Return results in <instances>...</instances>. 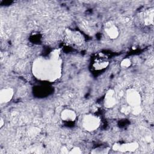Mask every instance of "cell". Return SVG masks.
Wrapping results in <instances>:
<instances>
[{
  "instance_id": "6da1fadb",
  "label": "cell",
  "mask_w": 154,
  "mask_h": 154,
  "mask_svg": "<svg viewBox=\"0 0 154 154\" xmlns=\"http://www.w3.org/2000/svg\"><path fill=\"white\" fill-rule=\"evenodd\" d=\"M82 128L88 131L93 132L97 130L100 125V119L93 114H87L82 116L81 120Z\"/></svg>"
},
{
  "instance_id": "7a4b0ae2",
  "label": "cell",
  "mask_w": 154,
  "mask_h": 154,
  "mask_svg": "<svg viewBox=\"0 0 154 154\" xmlns=\"http://www.w3.org/2000/svg\"><path fill=\"white\" fill-rule=\"evenodd\" d=\"M65 39L69 45L81 46L84 42V37L79 31L67 29L66 30Z\"/></svg>"
},
{
  "instance_id": "3957f363",
  "label": "cell",
  "mask_w": 154,
  "mask_h": 154,
  "mask_svg": "<svg viewBox=\"0 0 154 154\" xmlns=\"http://www.w3.org/2000/svg\"><path fill=\"white\" fill-rule=\"evenodd\" d=\"M109 58L103 52L97 53L91 61L92 68L96 71H100L105 69L109 65Z\"/></svg>"
},
{
  "instance_id": "277c9868",
  "label": "cell",
  "mask_w": 154,
  "mask_h": 154,
  "mask_svg": "<svg viewBox=\"0 0 154 154\" xmlns=\"http://www.w3.org/2000/svg\"><path fill=\"white\" fill-rule=\"evenodd\" d=\"M126 100L131 108L140 106L141 103V96L135 88H130L126 91Z\"/></svg>"
},
{
  "instance_id": "5b68a950",
  "label": "cell",
  "mask_w": 154,
  "mask_h": 154,
  "mask_svg": "<svg viewBox=\"0 0 154 154\" xmlns=\"http://www.w3.org/2000/svg\"><path fill=\"white\" fill-rule=\"evenodd\" d=\"M154 8L150 7L142 11L138 14V19L141 25L144 26H150L153 25Z\"/></svg>"
},
{
  "instance_id": "8992f818",
  "label": "cell",
  "mask_w": 154,
  "mask_h": 154,
  "mask_svg": "<svg viewBox=\"0 0 154 154\" xmlns=\"http://www.w3.org/2000/svg\"><path fill=\"white\" fill-rule=\"evenodd\" d=\"M103 31L106 36L110 40H115L120 35V30L118 26L111 20L107 21L104 23Z\"/></svg>"
},
{
  "instance_id": "52a82bcc",
  "label": "cell",
  "mask_w": 154,
  "mask_h": 154,
  "mask_svg": "<svg viewBox=\"0 0 154 154\" xmlns=\"http://www.w3.org/2000/svg\"><path fill=\"white\" fill-rule=\"evenodd\" d=\"M139 147V144L136 141L131 143H116L112 146V149L115 151H119L121 152H134Z\"/></svg>"
},
{
  "instance_id": "ba28073f",
  "label": "cell",
  "mask_w": 154,
  "mask_h": 154,
  "mask_svg": "<svg viewBox=\"0 0 154 154\" xmlns=\"http://www.w3.org/2000/svg\"><path fill=\"white\" fill-rule=\"evenodd\" d=\"M116 103L117 98L114 90L112 89L108 90L104 97L103 104L105 107L107 108H111L116 105Z\"/></svg>"
},
{
  "instance_id": "9c48e42d",
  "label": "cell",
  "mask_w": 154,
  "mask_h": 154,
  "mask_svg": "<svg viewBox=\"0 0 154 154\" xmlns=\"http://www.w3.org/2000/svg\"><path fill=\"white\" fill-rule=\"evenodd\" d=\"M77 117L76 112L70 108L64 109L60 114V118L62 121L66 123L74 122Z\"/></svg>"
},
{
  "instance_id": "30bf717a",
  "label": "cell",
  "mask_w": 154,
  "mask_h": 154,
  "mask_svg": "<svg viewBox=\"0 0 154 154\" xmlns=\"http://www.w3.org/2000/svg\"><path fill=\"white\" fill-rule=\"evenodd\" d=\"M13 90L10 87H7L1 89L0 91V102L1 103L9 102L13 98Z\"/></svg>"
},
{
  "instance_id": "8fae6325",
  "label": "cell",
  "mask_w": 154,
  "mask_h": 154,
  "mask_svg": "<svg viewBox=\"0 0 154 154\" xmlns=\"http://www.w3.org/2000/svg\"><path fill=\"white\" fill-rule=\"evenodd\" d=\"M132 64L131 60L129 58H124L120 62V66L123 69H128L129 68Z\"/></svg>"
},
{
  "instance_id": "7c38bea8",
  "label": "cell",
  "mask_w": 154,
  "mask_h": 154,
  "mask_svg": "<svg viewBox=\"0 0 154 154\" xmlns=\"http://www.w3.org/2000/svg\"><path fill=\"white\" fill-rule=\"evenodd\" d=\"M82 153V151L80 148L78 147H73L72 149H69V153H72V154H80Z\"/></svg>"
},
{
  "instance_id": "4fadbf2b",
  "label": "cell",
  "mask_w": 154,
  "mask_h": 154,
  "mask_svg": "<svg viewBox=\"0 0 154 154\" xmlns=\"http://www.w3.org/2000/svg\"><path fill=\"white\" fill-rule=\"evenodd\" d=\"M121 111L124 114H128L131 111V107L128 105H124L121 108Z\"/></svg>"
},
{
  "instance_id": "5bb4252c",
  "label": "cell",
  "mask_w": 154,
  "mask_h": 154,
  "mask_svg": "<svg viewBox=\"0 0 154 154\" xmlns=\"http://www.w3.org/2000/svg\"><path fill=\"white\" fill-rule=\"evenodd\" d=\"M4 119L1 117V119H0V128H2V126H4Z\"/></svg>"
}]
</instances>
